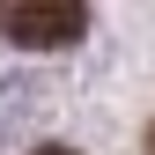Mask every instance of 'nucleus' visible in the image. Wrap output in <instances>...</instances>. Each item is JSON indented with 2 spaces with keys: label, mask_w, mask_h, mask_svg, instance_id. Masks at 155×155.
<instances>
[{
  "label": "nucleus",
  "mask_w": 155,
  "mask_h": 155,
  "mask_svg": "<svg viewBox=\"0 0 155 155\" xmlns=\"http://www.w3.org/2000/svg\"><path fill=\"white\" fill-rule=\"evenodd\" d=\"M89 30V8H74V0H22V8L0 15V37L22 52H52V45H81Z\"/></svg>",
  "instance_id": "obj_1"
},
{
  "label": "nucleus",
  "mask_w": 155,
  "mask_h": 155,
  "mask_svg": "<svg viewBox=\"0 0 155 155\" xmlns=\"http://www.w3.org/2000/svg\"><path fill=\"white\" fill-rule=\"evenodd\" d=\"M37 155H74V148H37Z\"/></svg>",
  "instance_id": "obj_2"
},
{
  "label": "nucleus",
  "mask_w": 155,
  "mask_h": 155,
  "mask_svg": "<svg viewBox=\"0 0 155 155\" xmlns=\"http://www.w3.org/2000/svg\"><path fill=\"white\" fill-rule=\"evenodd\" d=\"M148 155H155V126H148Z\"/></svg>",
  "instance_id": "obj_3"
}]
</instances>
